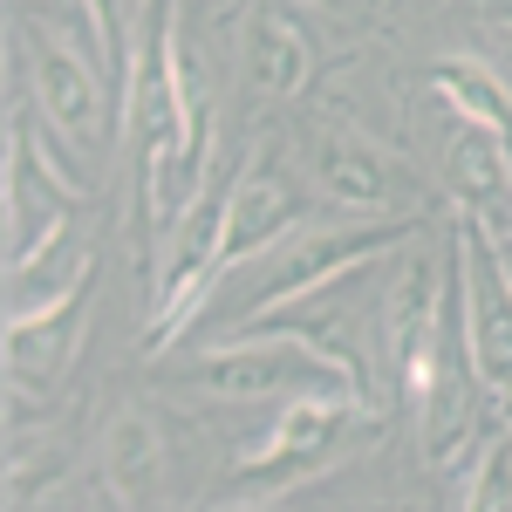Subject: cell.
Returning a JSON list of instances; mask_svg holds the SVG:
<instances>
[{
	"mask_svg": "<svg viewBox=\"0 0 512 512\" xmlns=\"http://www.w3.org/2000/svg\"><path fill=\"white\" fill-rule=\"evenodd\" d=\"M164 383L192 390V396H212V403H267V396H294V390H315V383H342V376L308 342H294V335L233 328L226 342H212L192 362L164 369Z\"/></svg>",
	"mask_w": 512,
	"mask_h": 512,
	"instance_id": "4",
	"label": "cell"
},
{
	"mask_svg": "<svg viewBox=\"0 0 512 512\" xmlns=\"http://www.w3.org/2000/svg\"><path fill=\"white\" fill-rule=\"evenodd\" d=\"M444 178H451L458 205L492 212V205L512 198V144L499 130H485V123H458L451 130V151H444Z\"/></svg>",
	"mask_w": 512,
	"mask_h": 512,
	"instance_id": "11",
	"label": "cell"
},
{
	"mask_svg": "<svg viewBox=\"0 0 512 512\" xmlns=\"http://www.w3.org/2000/svg\"><path fill=\"white\" fill-rule=\"evenodd\" d=\"M458 506H472V512L512 506V424L485 431L478 458L465 465V478H458Z\"/></svg>",
	"mask_w": 512,
	"mask_h": 512,
	"instance_id": "13",
	"label": "cell"
},
{
	"mask_svg": "<svg viewBox=\"0 0 512 512\" xmlns=\"http://www.w3.org/2000/svg\"><path fill=\"white\" fill-rule=\"evenodd\" d=\"M308 178L315 192L349 212V219H403V212H431V192L417 178V164L390 151L383 137L355 130V123H321L308 137Z\"/></svg>",
	"mask_w": 512,
	"mask_h": 512,
	"instance_id": "5",
	"label": "cell"
},
{
	"mask_svg": "<svg viewBox=\"0 0 512 512\" xmlns=\"http://www.w3.org/2000/svg\"><path fill=\"white\" fill-rule=\"evenodd\" d=\"M123 137L137 158V226L171 233L212 171V110H198L192 69H185V28L178 0H158L123 62Z\"/></svg>",
	"mask_w": 512,
	"mask_h": 512,
	"instance_id": "1",
	"label": "cell"
},
{
	"mask_svg": "<svg viewBox=\"0 0 512 512\" xmlns=\"http://www.w3.org/2000/svg\"><path fill=\"white\" fill-rule=\"evenodd\" d=\"M89 287L76 294H55L41 308H14L7 315V396H48L62 383V369L76 362L82 335H89Z\"/></svg>",
	"mask_w": 512,
	"mask_h": 512,
	"instance_id": "8",
	"label": "cell"
},
{
	"mask_svg": "<svg viewBox=\"0 0 512 512\" xmlns=\"http://www.w3.org/2000/svg\"><path fill=\"white\" fill-rule=\"evenodd\" d=\"M308 76H315V48L301 35V21L274 0H260L246 14V89L267 103H294L308 89Z\"/></svg>",
	"mask_w": 512,
	"mask_h": 512,
	"instance_id": "10",
	"label": "cell"
},
{
	"mask_svg": "<svg viewBox=\"0 0 512 512\" xmlns=\"http://www.w3.org/2000/svg\"><path fill=\"white\" fill-rule=\"evenodd\" d=\"M21 62H28V89L21 96L96 164L110 151V89H117L103 76L96 48L69 41L62 28H35V35H21Z\"/></svg>",
	"mask_w": 512,
	"mask_h": 512,
	"instance_id": "6",
	"label": "cell"
},
{
	"mask_svg": "<svg viewBox=\"0 0 512 512\" xmlns=\"http://www.w3.org/2000/svg\"><path fill=\"white\" fill-rule=\"evenodd\" d=\"M362 437H383L376 403H369L362 390H349V383L294 390L287 410L274 417V431L233 458L239 485L226 492V499H233V506H267V499H280V492H294V485H308V478L335 472Z\"/></svg>",
	"mask_w": 512,
	"mask_h": 512,
	"instance_id": "2",
	"label": "cell"
},
{
	"mask_svg": "<svg viewBox=\"0 0 512 512\" xmlns=\"http://www.w3.org/2000/svg\"><path fill=\"white\" fill-rule=\"evenodd\" d=\"M301 233V198L274 164H246L219 192V233H212V280H226L239 260H260Z\"/></svg>",
	"mask_w": 512,
	"mask_h": 512,
	"instance_id": "7",
	"label": "cell"
},
{
	"mask_svg": "<svg viewBox=\"0 0 512 512\" xmlns=\"http://www.w3.org/2000/svg\"><path fill=\"white\" fill-rule=\"evenodd\" d=\"M431 89L458 123H485V130H499L512 144V89L499 69H485L478 55H444L431 69Z\"/></svg>",
	"mask_w": 512,
	"mask_h": 512,
	"instance_id": "12",
	"label": "cell"
},
{
	"mask_svg": "<svg viewBox=\"0 0 512 512\" xmlns=\"http://www.w3.org/2000/svg\"><path fill=\"white\" fill-rule=\"evenodd\" d=\"M82 7V41L96 48L103 76L123 89V62H130V35H123V0H76Z\"/></svg>",
	"mask_w": 512,
	"mask_h": 512,
	"instance_id": "14",
	"label": "cell"
},
{
	"mask_svg": "<svg viewBox=\"0 0 512 512\" xmlns=\"http://www.w3.org/2000/svg\"><path fill=\"white\" fill-rule=\"evenodd\" d=\"M164 472H171V451H164V431L151 410H117L103 424V444H96V478L117 506H151L164 499Z\"/></svg>",
	"mask_w": 512,
	"mask_h": 512,
	"instance_id": "9",
	"label": "cell"
},
{
	"mask_svg": "<svg viewBox=\"0 0 512 512\" xmlns=\"http://www.w3.org/2000/svg\"><path fill=\"white\" fill-rule=\"evenodd\" d=\"M451 260H458L465 362H472L478 390L492 396V417L512 424V267L499 253V239H492V226H485V212H472V205H458Z\"/></svg>",
	"mask_w": 512,
	"mask_h": 512,
	"instance_id": "3",
	"label": "cell"
}]
</instances>
